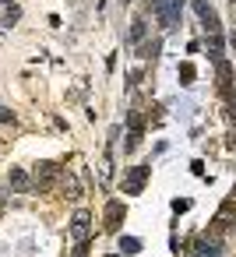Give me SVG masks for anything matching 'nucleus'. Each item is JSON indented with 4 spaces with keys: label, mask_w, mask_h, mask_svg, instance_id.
<instances>
[{
    "label": "nucleus",
    "mask_w": 236,
    "mask_h": 257,
    "mask_svg": "<svg viewBox=\"0 0 236 257\" xmlns=\"http://www.w3.org/2000/svg\"><path fill=\"white\" fill-rule=\"evenodd\" d=\"M152 11H155V18H159V25L169 32V29H176V22H180V11H183V0H155L152 4Z\"/></svg>",
    "instance_id": "obj_1"
},
{
    "label": "nucleus",
    "mask_w": 236,
    "mask_h": 257,
    "mask_svg": "<svg viewBox=\"0 0 236 257\" xmlns=\"http://www.w3.org/2000/svg\"><path fill=\"white\" fill-rule=\"evenodd\" d=\"M53 176H57V166H53V162H39V166H36V183H39V187H50Z\"/></svg>",
    "instance_id": "obj_7"
},
{
    "label": "nucleus",
    "mask_w": 236,
    "mask_h": 257,
    "mask_svg": "<svg viewBox=\"0 0 236 257\" xmlns=\"http://www.w3.org/2000/svg\"><path fill=\"white\" fill-rule=\"evenodd\" d=\"M204 46H208V53H211V57H215V60H218V57H222V39H218V36H211V39H208V43H204Z\"/></svg>",
    "instance_id": "obj_10"
},
{
    "label": "nucleus",
    "mask_w": 236,
    "mask_h": 257,
    "mask_svg": "<svg viewBox=\"0 0 236 257\" xmlns=\"http://www.w3.org/2000/svg\"><path fill=\"white\" fill-rule=\"evenodd\" d=\"M141 36H145V22H141V18H138V22H134V25H131V39H141Z\"/></svg>",
    "instance_id": "obj_11"
},
{
    "label": "nucleus",
    "mask_w": 236,
    "mask_h": 257,
    "mask_svg": "<svg viewBox=\"0 0 236 257\" xmlns=\"http://www.w3.org/2000/svg\"><path fill=\"white\" fill-rule=\"evenodd\" d=\"M218 239H197L194 243V257H218Z\"/></svg>",
    "instance_id": "obj_8"
},
{
    "label": "nucleus",
    "mask_w": 236,
    "mask_h": 257,
    "mask_svg": "<svg viewBox=\"0 0 236 257\" xmlns=\"http://www.w3.org/2000/svg\"><path fill=\"white\" fill-rule=\"evenodd\" d=\"M8 183H11V187H15L18 194H25V190H32V180H29V173H25V169H18V166H15V169L8 173Z\"/></svg>",
    "instance_id": "obj_6"
},
{
    "label": "nucleus",
    "mask_w": 236,
    "mask_h": 257,
    "mask_svg": "<svg viewBox=\"0 0 236 257\" xmlns=\"http://www.w3.org/2000/svg\"><path fill=\"white\" fill-rule=\"evenodd\" d=\"M120 222H124V204H120V201H109V204H106V229L116 232Z\"/></svg>",
    "instance_id": "obj_5"
},
{
    "label": "nucleus",
    "mask_w": 236,
    "mask_h": 257,
    "mask_svg": "<svg viewBox=\"0 0 236 257\" xmlns=\"http://www.w3.org/2000/svg\"><path fill=\"white\" fill-rule=\"evenodd\" d=\"M194 11H197L201 25L208 29V36H218V32H222V25H218V15L211 11V4H208V0H194Z\"/></svg>",
    "instance_id": "obj_3"
},
{
    "label": "nucleus",
    "mask_w": 236,
    "mask_h": 257,
    "mask_svg": "<svg viewBox=\"0 0 236 257\" xmlns=\"http://www.w3.org/2000/svg\"><path fill=\"white\" fill-rule=\"evenodd\" d=\"M148 173H152L148 166H134V169H127V173H124V194H131V197H134V194H141V190H145Z\"/></svg>",
    "instance_id": "obj_2"
},
{
    "label": "nucleus",
    "mask_w": 236,
    "mask_h": 257,
    "mask_svg": "<svg viewBox=\"0 0 236 257\" xmlns=\"http://www.w3.org/2000/svg\"><path fill=\"white\" fill-rule=\"evenodd\" d=\"M138 250H141V239H134V236H124V239H120V253H124V257H131V253H138Z\"/></svg>",
    "instance_id": "obj_9"
},
{
    "label": "nucleus",
    "mask_w": 236,
    "mask_h": 257,
    "mask_svg": "<svg viewBox=\"0 0 236 257\" xmlns=\"http://www.w3.org/2000/svg\"><path fill=\"white\" fill-rule=\"evenodd\" d=\"M88 222H92V218H88V211H78V215L71 218V236H74L78 243H85V239H88Z\"/></svg>",
    "instance_id": "obj_4"
}]
</instances>
